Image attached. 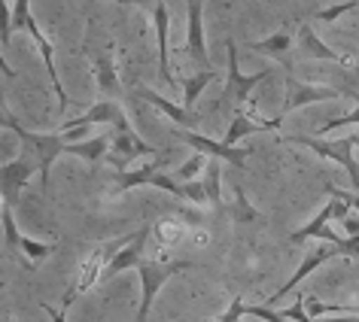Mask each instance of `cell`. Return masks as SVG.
Returning a JSON list of instances; mask_svg holds the SVG:
<instances>
[{"label":"cell","instance_id":"6da1fadb","mask_svg":"<svg viewBox=\"0 0 359 322\" xmlns=\"http://www.w3.org/2000/svg\"><path fill=\"white\" fill-rule=\"evenodd\" d=\"M15 31H28L34 43H37V49H40V58H43V64H46V74H49V83L52 88H55V94H58V113H65L67 106H70V97L65 92V85H61V79H58V70H55V49H52V43L49 37L40 31V24L37 19L31 15V0H15V10L10 13L6 10V24H4V46L10 43V37Z\"/></svg>","mask_w":359,"mask_h":322},{"label":"cell","instance_id":"7a4b0ae2","mask_svg":"<svg viewBox=\"0 0 359 322\" xmlns=\"http://www.w3.org/2000/svg\"><path fill=\"white\" fill-rule=\"evenodd\" d=\"M4 128L15 131L19 140L25 143V149L34 152V158H37V164H40V189L46 192L49 189V171H52V164H55V158L67 155V140L61 137V134H34L28 128H22L19 119L10 115L6 110H4Z\"/></svg>","mask_w":359,"mask_h":322},{"label":"cell","instance_id":"3957f363","mask_svg":"<svg viewBox=\"0 0 359 322\" xmlns=\"http://www.w3.org/2000/svg\"><path fill=\"white\" fill-rule=\"evenodd\" d=\"M131 237H134V234H125V237H119V240H110V244L97 246L95 253L86 258V262H83V271L76 274V280L70 283V289L65 292V307H70V304H74V301H76V298H79V295H83V292H88V289H92L95 283H101L104 271H107V267H110V262H113V258L119 255L122 249L131 244Z\"/></svg>","mask_w":359,"mask_h":322},{"label":"cell","instance_id":"277c9868","mask_svg":"<svg viewBox=\"0 0 359 322\" xmlns=\"http://www.w3.org/2000/svg\"><path fill=\"white\" fill-rule=\"evenodd\" d=\"M192 267V262H156V258H140L137 274H140V310H137V322L149 319V307L156 301L158 289L165 286L170 276H180Z\"/></svg>","mask_w":359,"mask_h":322},{"label":"cell","instance_id":"5b68a950","mask_svg":"<svg viewBox=\"0 0 359 322\" xmlns=\"http://www.w3.org/2000/svg\"><path fill=\"white\" fill-rule=\"evenodd\" d=\"M286 143H299V146L313 149L317 155L335 161L350 174L353 189H359V158H353V146H359V137H344V140H323V137H286Z\"/></svg>","mask_w":359,"mask_h":322},{"label":"cell","instance_id":"8992f818","mask_svg":"<svg viewBox=\"0 0 359 322\" xmlns=\"http://www.w3.org/2000/svg\"><path fill=\"white\" fill-rule=\"evenodd\" d=\"M226 49H229V79H226V92H222V97H226L231 106H241L250 94H253V88L262 85L274 70L265 67V70H259V74H253V76H244L241 74V64H238V46H235V40L231 37L226 43Z\"/></svg>","mask_w":359,"mask_h":322},{"label":"cell","instance_id":"52a82bcc","mask_svg":"<svg viewBox=\"0 0 359 322\" xmlns=\"http://www.w3.org/2000/svg\"><path fill=\"white\" fill-rule=\"evenodd\" d=\"M174 137H180L183 143H189V146H195L201 152V155H208V158H217V161H229V164H235L241 167L244 161L250 158V146H229V143H222V140H210V137H204V134H195L189 128H174Z\"/></svg>","mask_w":359,"mask_h":322},{"label":"cell","instance_id":"ba28073f","mask_svg":"<svg viewBox=\"0 0 359 322\" xmlns=\"http://www.w3.org/2000/svg\"><path fill=\"white\" fill-rule=\"evenodd\" d=\"M34 171L40 174V164L37 161H31V155H22L15 161H6L4 167H0V186H4V207H15L22 198V189L34 180Z\"/></svg>","mask_w":359,"mask_h":322},{"label":"cell","instance_id":"9c48e42d","mask_svg":"<svg viewBox=\"0 0 359 322\" xmlns=\"http://www.w3.org/2000/svg\"><path fill=\"white\" fill-rule=\"evenodd\" d=\"M338 88L332 85H313V83H299L290 70H286V101H283V115L299 110V106H311V104H323V101H338Z\"/></svg>","mask_w":359,"mask_h":322},{"label":"cell","instance_id":"30bf717a","mask_svg":"<svg viewBox=\"0 0 359 322\" xmlns=\"http://www.w3.org/2000/svg\"><path fill=\"white\" fill-rule=\"evenodd\" d=\"M97 122L113 125L116 131H131V125H128V119H125V113H122L119 104H116V101H97V104L88 106L83 115H76V119H67L58 128V134L74 131V128H92V125H97Z\"/></svg>","mask_w":359,"mask_h":322},{"label":"cell","instance_id":"8fae6325","mask_svg":"<svg viewBox=\"0 0 359 322\" xmlns=\"http://www.w3.org/2000/svg\"><path fill=\"white\" fill-rule=\"evenodd\" d=\"M140 155H156V146H149L147 140H140L134 131H116L113 134V146H110V164L116 171H125L134 158Z\"/></svg>","mask_w":359,"mask_h":322},{"label":"cell","instance_id":"7c38bea8","mask_svg":"<svg viewBox=\"0 0 359 322\" xmlns=\"http://www.w3.org/2000/svg\"><path fill=\"white\" fill-rule=\"evenodd\" d=\"M335 207H338V201L332 198V201L326 204V207H323V210L317 213V216H313V219L308 222V225H304V228H299V231H292V234H290V240H292V244H302V240H311V237H317V240H326L329 246H344V237H338L335 231L329 228V222L335 219Z\"/></svg>","mask_w":359,"mask_h":322},{"label":"cell","instance_id":"4fadbf2b","mask_svg":"<svg viewBox=\"0 0 359 322\" xmlns=\"http://www.w3.org/2000/svg\"><path fill=\"white\" fill-rule=\"evenodd\" d=\"M280 128V119H259L256 113H247V110H238L235 119H231L226 137H222V143H229V146H238L244 137H250V134H259V131H277Z\"/></svg>","mask_w":359,"mask_h":322},{"label":"cell","instance_id":"5bb4252c","mask_svg":"<svg viewBox=\"0 0 359 322\" xmlns=\"http://www.w3.org/2000/svg\"><path fill=\"white\" fill-rule=\"evenodd\" d=\"M201 4L204 0H189V31H186V49H189V55L201 64V70H213L210 67V55H208V43H204Z\"/></svg>","mask_w":359,"mask_h":322},{"label":"cell","instance_id":"9a60e30c","mask_svg":"<svg viewBox=\"0 0 359 322\" xmlns=\"http://www.w3.org/2000/svg\"><path fill=\"white\" fill-rule=\"evenodd\" d=\"M335 255H344V253H341V246H320V249H313V253H311V255L299 265V271H295V274H292L290 280H286L277 292H271V301L286 298V295H290V292L295 289V286H299V283L304 280V276H311L313 271H317V267H323V265L329 262V258H335Z\"/></svg>","mask_w":359,"mask_h":322},{"label":"cell","instance_id":"2e32d148","mask_svg":"<svg viewBox=\"0 0 359 322\" xmlns=\"http://www.w3.org/2000/svg\"><path fill=\"white\" fill-rule=\"evenodd\" d=\"M295 43H299V52L304 58H313V61H335V64H344L347 67V58L344 55H338L332 46H326L320 37H317V31L311 28V24H299V31H295Z\"/></svg>","mask_w":359,"mask_h":322},{"label":"cell","instance_id":"e0dca14e","mask_svg":"<svg viewBox=\"0 0 359 322\" xmlns=\"http://www.w3.org/2000/svg\"><path fill=\"white\" fill-rule=\"evenodd\" d=\"M149 231L152 228H140V231H134V237H131V244L122 249L119 255L110 262V267L104 271L101 280H113L116 274H122V271H128V267H137L140 265V258H143V246H147V237H149Z\"/></svg>","mask_w":359,"mask_h":322},{"label":"cell","instance_id":"ac0fdd59","mask_svg":"<svg viewBox=\"0 0 359 322\" xmlns=\"http://www.w3.org/2000/svg\"><path fill=\"white\" fill-rule=\"evenodd\" d=\"M134 94L140 97V101H147V104H152V106H158L161 113L165 115H170V122H177V128H195V125H198V119H195V115L186 110V106H180V104H170L168 97H161V94H156L152 92V88H143V85H137L134 88Z\"/></svg>","mask_w":359,"mask_h":322},{"label":"cell","instance_id":"d6986e66","mask_svg":"<svg viewBox=\"0 0 359 322\" xmlns=\"http://www.w3.org/2000/svg\"><path fill=\"white\" fill-rule=\"evenodd\" d=\"M290 46H292V37L290 31H277L265 40H253L250 49L259 52V55H268V58H277L283 64V70H290Z\"/></svg>","mask_w":359,"mask_h":322},{"label":"cell","instance_id":"ffe728a7","mask_svg":"<svg viewBox=\"0 0 359 322\" xmlns=\"http://www.w3.org/2000/svg\"><path fill=\"white\" fill-rule=\"evenodd\" d=\"M95 74H97V88H101L104 101H113L119 94V74H116V61L110 52L95 58Z\"/></svg>","mask_w":359,"mask_h":322},{"label":"cell","instance_id":"44dd1931","mask_svg":"<svg viewBox=\"0 0 359 322\" xmlns=\"http://www.w3.org/2000/svg\"><path fill=\"white\" fill-rule=\"evenodd\" d=\"M110 146H113V137L97 134L92 140L67 143V155H76V158H86V161H101L104 155H110Z\"/></svg>","mask_w":359,"mask_h":322},{"label":"cell","instance_id":"7402d4cb","mask_svg":"<svg viewBox=\"0 0 359 322\" xmlns=\"http://www.w3.org/2000/svg\"><path fill=\"white\" fill-rule=\"evenodd\" d=\"M213 79H217V70H201V74H195V76H186L183 79V106L192 113V106L195 101L201 97V92L208 88Z\"/></svg>","mask_w":359,"mask_h":322},{"label":"cell","instance_id":"603a6c76","mask_svg":"<svg viewBox=\"0 0 359 322\" xmlns=\"http://www.w3.org/2000/svg\"><path fill=\"white\" fill-rule=\"evenodd\" d=\"M222 167H219V161L217 158H210V164H208V171H204V186H208V201H210V207L222 213L226 210V204H222V195H219V174Z\"/></svg>","mask_w":359,"mask_h":322},{"label":"cell","instance_id":"cb8c5ba5","mask_svg":"<svg viewBox=\"0 0 359 322\" xmlns=\"http://www.w3.org/2000/svg\"><path fill=\"white\" fill-rule=\"evenodd\" d=\"M52 249H55V244H40V240H31V237H22V262L25 267H34V262H40V258L52 255Z\"/></svg>","mask_w":359,"mask_h":322},{"label":"cell","instance_id":"d4e9b609","mask_svg":"<svg viewBox=\"0 0 359 322\" xmlns=\"http://www.w3.org/2000/svg\"><path fill=\"white\" fill-rule=\"evenodd\" d=\"M4 237H6V249H10L13 255H22V234H19V228H15V216H13V210L10 207H4Z\"/></svg>","mask_w":359,"mask_h":322},{"label":"cell","instance_id":"484cf974","mask_svg":"<svg viewBox=\"0 0 359 322\" xmlns=\"http://www.w3.org/2000/svg\"><path fill=\"white\" fill-rule=\"evenodd\" d=\"M208 164H210V158L208 155H192L189 161H183L180 164V171H177V183H195V176H198V171H208Z\"/></svg>","mask_w":359,"mask_h":322},{"label":"cell","instance_id":"4316f807","mask_svg":"<svg viewBox=\"0 0 359 322\" xmlns=\"http://www.w3.org/2000/svg\"><path fill=\"white\" fill-rule=\"evenodd\" d=\"M231 216H235L238 222H256L259 213L253 210V204L247 201V195L241 186H235V204H231Z\"/></svg>","mask_w":359,"mask_h":322},{"label":"cell","instance_id":"83f0119b","mask_svg":"<svg viewBox=\"0 0 359 322\" xmlns=\"http://www.w3.org/2000/svg\"><path fill=\"white\" fill-rule=\"evenodd\" d=\"M359 6V0H344V4H335V6H326V10H320L313 15V22H323V24H335L344 13H353Z\"/></svg>","mask_w":359,"mask_h":322},{"label":"cell","instance_id":"f1b7e54d","mask_svg":"<svg viewBox=\"0 0 359 322\" xmlns=\"http://www.w3.org/2000/svg\"><path fill=\"white\" fill-rule=\"evenodd\" d=\"M186 201H195V204H210L208 201V186H204V180H195V183H183Z\"/></svg>","mask_w":359,"mask_h":322},{"label":"cell","instance_id":"f546056e","mask_svg":"<svg viewBox=\"0 0 359 322\" xmlns=\"http://www.w3.org/2000/svg\"><path fill=\"white\" fill-rule=\"evenodd\" d=\"M326 192L332 195V198H341L344 204H350V207L359 213V195L356 192H344V189H335V186H326Z\"/></svg>","mask_w":359,"mask_h":322},{"label":"cell","instance_id":"4dcf8cb0","mask_svg":"<svg viewBox=\"0 0 359 322\" xmlns=\"http://www.w3.org/2000/svg\"><path fill=\"white\" fill-rule=\"evenodd\" d=\"M344 228H347V234H350V237H356V234H359V213H350V216L344 219Z\"/></svg>","mask_w":359,"mask_h":322},{"label":"cell","instance_id":"1f68e13d","mask_svg":"<svg viewBox=\"0 0 359 322\" xmlns=\"http://www.w3.org/2000/svg\"><path fill=\"white\" fill-rule=\"evenodd\" d=\"M43 310H46V316H49L52 322H67L65 310H55V307H52V304H43Z\"/></svg>","mask_w":359,"mask_h":322},{"label":"cell","instance_id":"d6a6232c","mask_svg":"<svg viewBox=\"0 0 359 322\" xmlns=\"http://www.w3.org/2000/svg\"><path fill=\"white\" fill-rule=\"evenodd\" d=\"M323 322H359V316L353 313V316H335V319H323Z\"/></svg>","mask_w":359,"mask_h":322},{"label":"cell","instance_id":"836d02e7","mask_svg":"<svg viewBox=\"0 0 359 322\" xmlns=\"http://www.w3.org/2000/svg\"><path fill=\"white\" fill-rule=\"evenodd\" d=\"M116 4H128V0H116Z\"/></svg>","mask_w":359,"mask_h":322},{"label":"cell","instance_id":"e575fe53","mask_svg":"<svg viewBox=\"0 0 359 322\" xmlns=\"http://www.w3.org/2000/svg\"><path fill=\"white\" fill-rule=\"evenodd\" d=\"M356 74H359V70H356Z\"/></svg>","mask_w":359,"mask_h":322}]
</instances>
